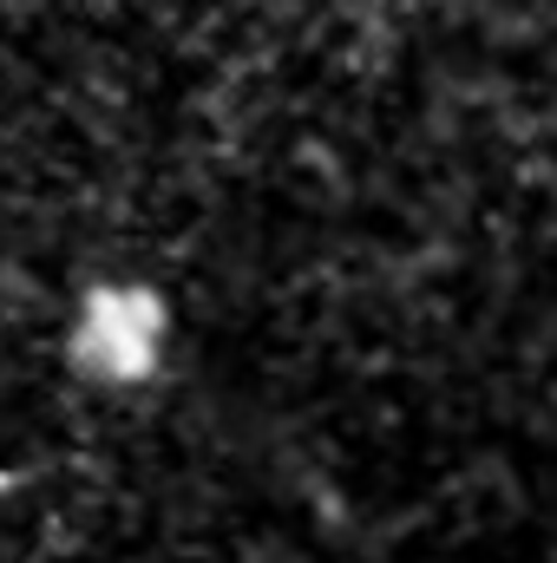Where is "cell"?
<instances>
[{"label": "cell", "instance_id": "6da1fadb", "mask_svg": "<svg viewBox=\"0 0 557 563\" xmlns=\"http://www.w3.org/2000/svg\"><path fill=\"white\" fill-rule=\"evenodd\" d=\"M164 341L171 301L151 282H99L66 328V361L99 387H144L164 367Z\"/></svg>", "mask_w": 557, "mask_h": 563}]
</instances>
